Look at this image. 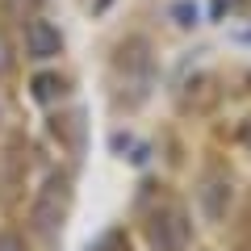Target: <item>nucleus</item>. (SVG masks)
<instances>
[{
  "instance_id": "obj_1",
  "label": "nucleus",
  "mask_w": 251,
  "mask_h": 251,
  "mask_svg": "<svg viewBox=\"0 0 251 251\" xmlns=\"http://www.w3.org/2000/svg\"><path fill=\"white\" fill-rule=\"evenodd\" d=\"M63 209H67V180L50 176L46 188H42V197L34 201V214H29V222H34V230L42 234V239H50L63 226Z\"/></svg>"
},
{
  "instance_id": "obj_2",
  "label": "nucleus",
  "mask_w": 251,
  "mask_h": 251,
  "mask_svg": "<svg viewBox=\"0 0 251 251\" xmlns=\"http://www.w3.org/2000/svg\"><path fill=\"white\" fill-rule=\"evenodd\" d=\"M184 239H188L184 214H180L176 205H168V214H163V222L155 218V226H151V243H155L159 251H180V247H184Z\"/></svg>"
},
{
  "instance_id": "obj_3",
  "label": "nucleus",
  "mask_w": 251,
  "mask_h": 251,
  "mask_svg": "<svg viewBox=\"0 0 251 251\" xmlns=\"http://www.w3.org/2000/svg\"><path fill=\"white\" fill-rule=\"evenodd\" d=\"M63 50V38L50 21H29L25 25V54L29 59H54Z\"/></svg>"
},
{
  "instance_id": "obj_4",
  "label": "nucleus",
  "mask_w": 251,
  "mask_h": 251,
  "mask_svg": "<svg viewBox=\"0 0 251 251\" xmlns=\"http://www.w3.org/2000/svg\"><path fill=\"white\" fill-rule=\"evenodd\" d=\"M34 97H38V100L63 97V80H59V75H38V80H34Z\"/></svg>"
},
{
  "instance_id": "obj_5",
  "label": "nucleus",
  "mask_w": 251,
  "mask_h": 251,
  "mask_svg": "<svg viewBox=\"0 0 251 251\" xmlns=\"http://www.w3.org/2000/svg\"><path fill=\"white\" fill-rule=\"evenodd\" d=\"M247 9V0H214V13L222 17V13H243Z\"/></svg>"
},
{
  "instance_id": "obj_6",
  "label": "nucleus",
  "mask_w": 251,
  "mask_h": 251,
  "mask_svg": "<svg viewBox=\"0 0 251 251\" xmlns=\"http://www.w3.org/2000/svg\"><path fill=\"white\" fill-rule=\"evenodd\" d=\"M0 251H25V243H21L17 234H9V230H0Z\"/></svg>"
},
{
  "instance_id": "obj_7",
  "label": "nucleus",
  "mask_w": 251,
  "mask_h": 251,
  "mask_svg": "<svg viewBox=\"0 0 251 251\" xmlns=\"http://www.w3.org/2000/svg\"><path fill=\"white\" fill-rule=\"evenodd\" d=\"M243 138H247V147H251V126H247V130H243Z\"/></svg>"
}]
</instances>
